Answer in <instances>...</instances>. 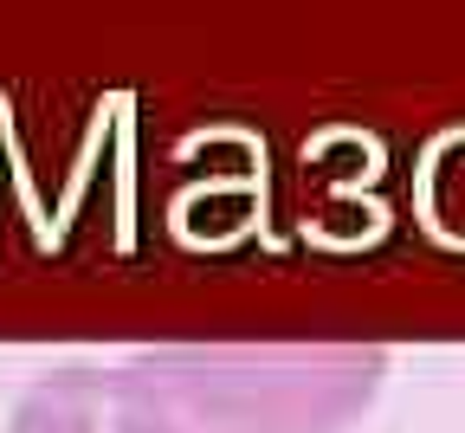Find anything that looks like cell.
I'll return each mask as SVG.
<instances>
[{"instance_id":"1","label":"cell","mask_w":465,"mask_h":433,"mask_svg":"<svg viewBox=\"0 0 465 433\" xmlns=\"http://www.w3.org/2000/svg\"><path fill=\"white\" fill-rule=\"evenodd\" d=\"M375 349L174 356L136 388L130 433H336L375 395Z\"/></svg>"}]
</instances>
